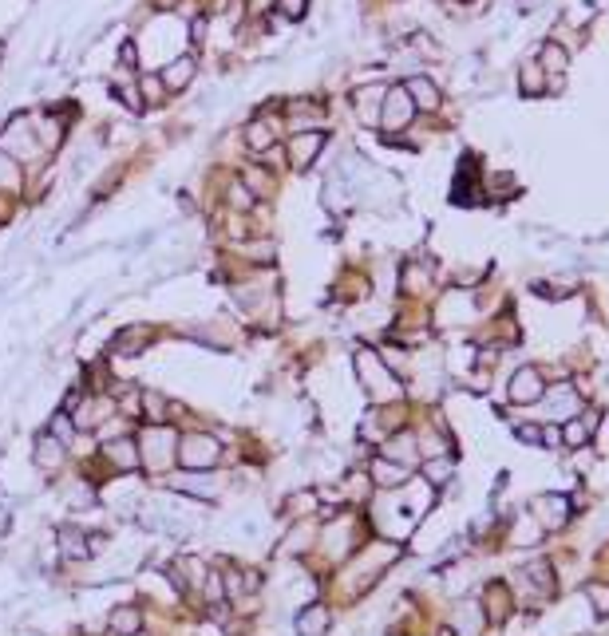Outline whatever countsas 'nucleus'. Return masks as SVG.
I'll return each instance as SVG.
<instances>
[{
  "instance_id": "obj_1",
  "label": "nucleus",
  "mask_w": 609,
  "mask_h": 636,
  "mask_svg": "<svg viewBox=\"0 0 609 636\" xmlns=\"http://www.w3.org/2000/svg\"><path fill=\"white\" fill-rule=\"evenodd\" d=\"M352 368H356V380L364 383V391H368L372 399H400V375L392 372V368L384 364V356L372 348H356V356H352Z\"/></svg>"
},
{
  "instance_id": "obj_2",
  "label": "nucleus",
  "mask_w": 609,
  "mask_h": 636,
  "mask_svg": "<svg viewBox=\"0 0 609 636\" xmlns=\"http://www.w3.org/2000/svg\"><path fill=\"white\" fill-rule=\"evenodd\" d=\"M163 336V328L151 320H135V324H123V328H115L111 344H107V356H146V352L155 348V340Z\"/></svg>"
},
{
  "instance_id": "obj_3",
  "label": "nucleus",
  "mask_w": 609,
  "mask_h": 636,
  "mask_svg": "<svg viewBox=\"0 0 609 636\" xmlns=\"http://www.w3.org/2000/svg\"><path fill=\"white\" fill-rule=\"evenodd\" d=\"M222 458V443L210 431H186L178 435V463L186 470H210Z\"/></svg>"
},
{
  "instance_id": "obj_4",
  "label": "nucleus",
  "mask_w": 609,
  "mask_h": 636,
  "mask_svg": "<svg viewBox=\"0 0 609 636\" xmlns=\"http://www.w3.org/2000/svg\"><path fill=\"white\" fill-rule=\"evenodd\" d=\"M99 463H104V470H111V475H135V470L143 467L135 435H119V439H107L104 447H99Z\"/></svg>"
},
{
  "instance_id": "obj_5",
  "label": "nucleus",
  "mask_w": 609,
  "mask_h": 636,
  "mask_svg": "<svg viewBox=\"0 0 609 636\" xmlns=\"http://www.w3.org/2000/svg\"><path fill=\"white\" fill-rule=\"evenodd\" d=\"M158 76H163V84H166V95H182L190 84H194V76H198V60L182 51V56H174V60L166 64Z\"/></svg>"
},
{
  "instance_id": "obj_6",
  "label": "nucleus",
  "mask_w": 609,
  "mask_h": 636,
  "mask_svg": "<svg viewBox=\"0 0 609 636\" xmlns=\"http://www.w3.org/2000/svg\"><path fill=\"white\" fill-rule=\"evenodd\" d=\"M321 146H325V131H301V135H293L289 146H285V154H289V166H297V170L313 166V158H317Z\"/></svg>"
},
{
  "instance_id": "obj_7",
  "label": "nucleus",
  "mask_w": 609,
  "mask_h": 636,
  "mask_svg": "<svg viewBox=\"0 0 609 636\" xmlns=\"http://www.w3.org/2000/svg\"><path fill=\"white\" fill-rule=\"evenodd\" d=\"M64 463H68V447H64L56 435L40 431V439H36V467H40L44 475H60Z\"/></svg>"
},
{
  "instance_id": "obj_8",
  "label": "nucleus",
  "mask_w": 609,
  "mask_h": 636,
  "mask_svg": "<svg viewBox=\"0 0 609 636\" xmlns=\"http://www.w3.org/2000/svg\"><path fill=\"white\" fill-rule=\"evenodd\" d=\"M384 87L380 84H372V87H356L352 91V107H356V115H361V123L364 127H376V119H380V107H384Z\"/></svg>"
},
{
  "instance_id": "obj_9",
  "label": "nucleus",
  "mask_w": 609,
  "mask_h": 636,
  "mask_svg": "<svg viewBox=\"0 0 609 636\" xmlns=\"http://www.w3.org/2000/svg\"><path fill=\"white\" fill-rule=\"evenodd\" d=\"M412 111H416L412 95L403 91V87H396V91H388V95H384V107H380V119H384L388 127H403V123L412 119Z\"/></svg>"
},
{
  "instance_id": "obj_10",
  "label": "nucleus",
  "mask_w": 609,
  "mask_h": 636,
  "mask_svg": "<svg viewBox=\"0 0 609 636\" xmlns=\"http://www.w3.org/2000/svg\"><path fill=\"white\" fill-rule=\"evenodd\" d=\"M107 632L111 636H139L143 632V612L139 605H115L107 612Z\"/></svg>"
},
{
  "instance_id": "obj_11",
  "label": "nucleus",
  "mask_w": 609,
  "mask_h": 636,
  "mask_svg": "<svg viewBox=\"0 0 609 636\" xmlns=\"http://www.w3.org/2000/svg\"><path fill=\"white\" fill-rule=\"evenodd\" d=\"M171 486H174L178 494H190V498H202V502H214V498H218L214 478H206V475L198 478L194 470H186V475H174V478H171Z\"/></svg>"
},
{
  "instance_id": "obj_12",
  "label": "nucleus",
  "mask_w": 609,
  "mask_h": 636,
  "mask_svg": "<svg viewBox=\"0 0 609 636\" xmlns=\"http://www.w3.org/2000/svg\"><path fill=\"white\" fill-rule=\"evenodd\" d=\"M246 146L253 154H269L277 146V123L273 119H253L246 127Z\"/></svg>"
},
{
  "instance_id": "obj_13",
  "label": "nucleus",
  "mask_w": 609,
  "mask_h": 636,
  "mask_svg": "<svg viewBox=\"0 0 609 636\" xmlns=\"http://www.w3.org/2000/svg\"><path fill=\"white\" fill-rule=\"evenodd\" d=\"M538 395H542V375L534 372V368L515 372V380H510V399H515V403H534Z\"/></svg>"
},
{
  "instance_id": "obj_14",
  "label": "nucleus",
  "mask_w": 609,
  "mask_h": 636,
  "mask_svg": "<svg viewBox=\"0 0 609 636\" xmlns=\"http://www.w3.org/2000/svg\"><path fill=\"white\" fill-rule=\"evenodd\" d=\"M60 553H64V561H87V557H91V545H87L84 530L60 526Z\"/></svg>"
},
{
  "instance_id": "obj_15",
  "label": "nucleus",
  "mask_w": 609,
  "mask_h": 636,
  "mask_svg": "<svg viewBox=\"0 0 609 636\" xmlns=\"http://www.w3.org/2000/svg\"><path fill=\"white\" fill-rule=\"evenodd\" d=\"M328 620H333V612L325 605H309L305 612H297V636H325Z\"/></svg>"
},
{
  "instance_id": "obj_16",
  "label": "nucleus",
  "mask_w": 609,
  "mask_h": 636,
  "mask_svg": "<svg viewBox=\"0 0 609 636\" xmlns=\"http://www.w3.org/2000/svg\"><path fill=\"white\" fill-rule=\"evenodd\" d=\"M368 475H372V483L376 486H384V490H396V486L408 478V470L400 467V463H392V458H372V467H368Z\"/></svg>"
},
{
  "instance_id": "obj_17",
  "label": "nucleus",
  "mask_w": 609,
  "mask_h": 636,
  "mask_svg": "<svg viewBox=\"0 0 609 636\" xmlns=\"http://www.w3.org/2000/svg\"><path fill=\"white\" fill-rule=\"evenodd\" d=\"M171 415V399L158 388H143V423H166Z\"/></svg>"
},
{
  "instance_id": "obj_18",
  "label": "nucleus",
  "mask_w": 609,
  "mask_h": 636,
  "mask_svg": "<svg viewBox=\"0 0 609 636\" xmlns=\"http://www.w3.org/2000/svg\"><path fill=\"white\" fill-rule=\"evenodd\" d=\"M403 91L412 95V103H416V107H423V111L439 107V87L431 84V79H423V76H412L408 84H403Z\"/></svg>"
},
{
  "instance_id": "obj_19",
  "label": "nucleus",
  "mask_w": 609,
  "mask_h": 636,
  "mask_svg": "<svg viewBox=\"0 0 609 636\" xmlns=\"http://www.w3.org/2000/svg\"><path fill=\"white\" fill-rule=\"evenodd\" d=\"M44 431L56 435V439H60L68 450H71V443H76V435H79V431H76V419H71V411H64V408H60V411H52V419H48V427H44Z\"/></svg>"
},
{
  "instance_id": "obj_20",
  "label": "nucleus",
  "mask_w": 609,
  "mask_h": 636,
  "mask_svg": "<svg viewBox=\"0 0 609 636\" xmlns=\"http://www.w3.org/2000/svg\"><path fill=\"white\" fill-rule=\"evenodd\" d=\"M550 419H574V411H578V395L570 388H554L550 391Z\"/></svg>"
},
{
  "instance_id": "obj_21",
  "label": "nucleus",
  "mask_w": 609,
  "mask_h": 636,
  "mask_svg": "<svg viewBox=\"0 0 609 636\" xmlns=\"http://www.w3.org/2000/svg\"><path fill=\"white\" fill-rule=\"evenodd\" d=\"M139 95H143V103H163L166 99V84H163V76L158 71H139Z\"/></svg>"
},
{
  "instance_id": "obj_22",
  "label": "nucleus",
  "mask_w": 609,
  "mask_h": 636,
  "mask_svg": "<svg viewBox=\"0 0 609 636\" xmlns=\"http://www.w3.org/2000/svg\"><path fill=\"white\" fill-rule=\"evenodd\" d=\"M506 612H510V593H506L503 585H490V593H487V617L490 620H503Z\"/></svg>"
},
{
  "instance_id": "obj_23",
  "label": "nucleus",
  "mask_w": 609,
  "mask_h": 636,
  "mask_svg": "<svg viewBox=\"0 0 609 636\" xmlns=\"http://www.w3.org/2000/svg\"><path fill=\"white\" fill-rule=\"evenodd\" d=\"M542 64H546V71H562L566 68V51L558 48V44H546L542 48Z\"/></svg>"
},
{
  "instance_id": "obj_24",
  "label": "nucleus",
  "mask_w": 609,
  "mask_h": 636,
  "mask_svg": "<svg viewBox=\"0 0 609 636\" xmlns=\"http://www.w3.org/2000/svg\"><path fill=\"white\" fill-rule=\"evenodd\" d=\"M305 9H309V0H277V12H281L285 20H301Z\"/></svg>"
},
{
  "instance_id": "obj_25",
  "label": "nucleus",
  "mask_w": 609,
  "mask_h": 636,
  "mask_svg": "<svg viewBox=\"0 0 609 636\" xmlns=\"http://www.w3.org/2000/svg\"><path fill=\"white\" fill-rule=\"evenodd\" d=\"M523 91H526V95H538V91H542V71L534 68V64L523 71Z\"/></svg>"
},
{
  "instance_id": "obj_26",
  "label": "nucleus",
  "mask_w": 609,
  "mask_h": 636,
  "mask_svg": "<svg viewBox=\"0 0 609 636\" xmlns=\"http://www.w3.org/2000/svg\"><path fill=\"white\" fill-rule=\"evenodd\" d=\"M566 439L574 443V447H582V443L590 439V427H585V423H578V419H570V423H566Z\"/></svg>"
},
{
  "instance_id": "obj_27",
  "label": "nucleus",
  "mask_w": 609,
  "mask_h": 636,
  "mask_svg": "<svg viewBox=\"0 0 609 636\" xmlns=\"http://www.w3.org/2000/svg\"><path fill=\"white\" fill-rule=\"evenodd\" d=\"M590 597L598 601V612H609V589L605 585H590Z\"/></svg>"
},
{
  "instance_id": "obj_28",
  "label": "nucleus",
  "mask_w": 609,
  "mask_h": 636,
  "mask_svg": "<svg viewBox=\"0 0 609 636\" xmlns=\"http://www.w3.org/2000/svg\"><path fill=\"white\" fill-rule=\"evenodd\" d=\"M447 475H451V467H447V463H431V467H428V478H431V483H447Z\"/></svg>"
},
{
  "instance_id": "obj_29",
  "label": "nucleus",
  "mask_w": 609,
  "mask_h": 636,
  "mask_svg": "<svg viewBox=\"0 0 609 636\" xmlns=\"http://www.w3.org/2000/svg\"><path fill=\"white\" fill-rule=\"evenodd\" d=\"M24 636H36V632H24Z\"/></svg>"
}]
</instances>
